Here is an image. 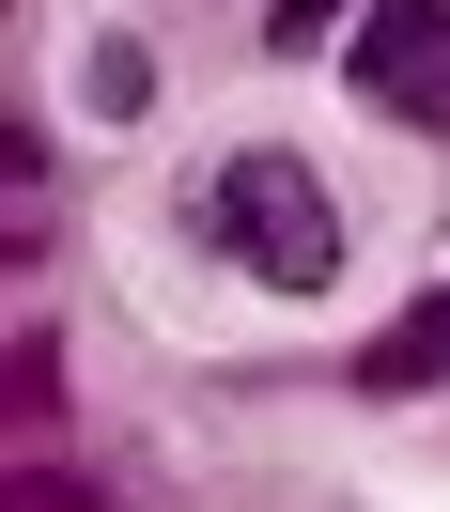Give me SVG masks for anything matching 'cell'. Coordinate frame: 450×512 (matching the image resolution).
<instances>
[{"mask_svg":"<svg viewBox=\"0 0 450 512\" xmlns=\"http://www.w3.org/2000/svg\"><path fill=\"white\" fill-rule=\"evenodd\" d=\"M326 16H342V0H280L264 32H280V47H326Z\"/></svg>","mask_w":450,"mask_h":512,"instance_id":"cell-5","label":"cell"},{"mask_svg":"<svg viewBox=\"0 0 450 512\" xmlns=\"http://www.w3.org/2000/svg\"><path fill=\"white\" fill-rule=\"evenodd\" d=\"M342 78H357V109H373V125L450 140V0H373V16H357V47H342Z\"/></svg>","mask_w":450,"mask_h":512,"instance_id":"cell-2","label":"cell"},{"mask_svg":"<svg viewBox=\"0 0 450 512\" xmlns=\"http://www.w3.org/2000/svg\"><path fill=\"white\" fill-rule=\"evenodd\" d=\"M140 94H156V63H140V47H125V32H109V47H94V63H78V109H109V125H125V109H140Z\"/></svg>","mask_w":450,"mask_h":512,"instance_id":"cell-4","label":"cell"},{"mask_svg":"<svg viewBox=\"0 0 450 512\" xmlns=\"http://www.w3.org/2000/svg\"><path fill=\"white\" fill-rule=\"evenodd\" d=\"M357 388H450V280H435V295H419V311H404V326H388V342H373V357H357Z\"/></svg>","mask_w":450,"mask_h":512,"instance_id":"cell-3","label":"cell"},{"mask_svg":"<svg viewBox=\"0 0 450 512\" xmlns=\"http://www.w3.org/2000/svg\"><path fill=\"white\" fill-rule=\"evenodd\" d=\"M187 218H202V249L249 264L264 295H326V280H342V202L311 187L295 140H233V156L187 187Z\"/></svg>","mask_w":450,"mask_h":512,"instance_id":"cell-1","label":"cell"}]
</instances>
